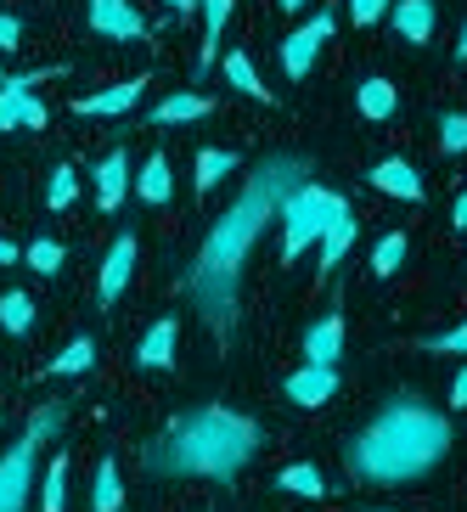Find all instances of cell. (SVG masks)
Here are the masks:
<instances>
[{
    "instance_id": "38",
    "label": "cell",
    "mask_w": 467,
    "mask_h": 512,
    "mask_svg": "<svg viewBox=\"0 0 467 512\" xmlns=\"http://www.w3.org/2000/svg\"><path fill=\"white\" fill-rule=\"evenodd\" d=\"M0 265H17V248H12V242H0Z\"/></svg>"
},
{
    "instance_id": "40",
    "label": "cell",
    "mask_w": 467,
    "mask_h": 512,
    "mask_svg": "<svg viewBox=\"0 0 467 512\" xmlns=\"http://www.w3.org/2000/svg\"><path fill=\"white\" fill-rule=\"evenodd\" d=\"M169 6H175V12H197V0H169Z\"/></svg>"
},
{
    "instance_id": "2",
    "label": "cell",
    "mask_w": 467,
    "mask_h": 512,
    "mask_svg": "<svg viewBox=\"0 0 467 512\" xmlns=\"http://www.w3.org/2000/svg\"><path fill=\"white\" fill-rule=\"evenodd\" d=\"M445 451H451L445 417L428 411V406H411V400H394V406L349 445V473L366 479V484H406V479H417V473H428Z\"/></svg>"
},
{
    "instance_id": "14",
    "label": "cell",
    "mask_w": 467,
    "mask_h": 512,
    "mask_svg": "<svg viewBox=\"0 0 467 512\" xmlns=\"http://www.w3.org/2000/svg\"><path fill=\"white\" fill-rule=\"evenodd\" d=\"M338 349H344V321L327 316L310 327V338H304V355H310V366H332L338 361Z\"/></svg>"
},
{
    "instance_id": "35",
    "label": "cell",
    "mask_w": 467,
    "mask_h": 512,
    "mask_svg": "<svg viewBox=\"0 0 467 512\" xmlns=\"http://www.w3.org/2000/svg\"><path fill=\"white\" fill-rule=\"evenodd\" d=\"M17 40H23V23L0 12V51H17Z\"/></svg>"
},
{
    "instance_id": "26",
    "label": "cell",
    "mask_w": 467,
    "mask_h": 512,
    "mask_svg": "<svg viewBox=\"0 0 467 512\" xmlns=\"http://www.w3.org/2000/svg\"><path fill=\"white\" fill-rule=\"evenodd\" d=\"M400 259H406V237H400V231H389V237L372 248V271L377 276H394V271H400Z\"/></svg>"
},
{
    "instance_id": "13",
    "label": "cell",
    "mask_w": 467,
    "mask_h": 512,
    "mask_svg": "<svg viewBox=\"0 0 467 512\" xmlns=\"http://www.w3.org/2000/svg\"><path fill=\"white\" fill-rule=\"evenodd\" d=\"M394 29L406 34L411 46H428L434 40V6L428 0H400L394 6Z\"/></svg>"
},
{
    "instance_id": "36",
    "label": "cell",
    "mask_w": 467,
    "mask_h": 512,
    "mask_svg": "<svg viewBox=\"0 0 467 512\" xmlns=\"http://www.w3.org/2000/svg\"><path fill=\"white\" fill-rule=\"evenodd\" d=\"M451 406H467V366L456 372V383H451Z\"/></svg>"
},
{
    "instance_id": "9",
    "label": "cell",
    "mask_w": 467,
    "mask_h": 512,
    "mask_svg": "<svg viewBox=\"0 0 467 512\" xmlns=\"http://www.w3.org/2000/svg\"><path fill=\"white\" fill-rule=\"evenodd\" d=\"M130 271H136V237H119V242H113V254H107V265H102V282H96L102 304L119 299L124 282H130Z\"/></svg>"
},
{
    "instance_id": "21",
    "label": "cell",
    "mask_w": 467,
    "mask_h": 512,
    "mask_svg": "<svg viewBox=\"0 0 467 512\" xmlns=\"http://www.w3.org/2000/svg\"><path fill=\"white\" fill-rule=\"evenodd\" d=\"M237 169V158L231 152H220V147H203L197 152V169H192V181H197V192H209V186H220Z\"/></svg>"
},
{
    "instance_id": "4",
    "label": "cell",
    "mask_w": 467,
    "mask_h": 512,
    "mask_svg": "<svg viewBox=\"0 0 467 512\" xmlns=\"http://www.w3.org/2000/svg\"><path fill=\"white\" fill-rule=\"evenodd\" d=\"M338 209H349L338 192H327V186H299V192L282 203V220H287V231H282V259H299L310 242L321 237V231L332 226V214Z\"/></svg>"
},
{
    "instance_id": "41",
    "label": "cell",
    "mask_w": 467,
    "mask_h": 512,
    "mask_svg": "<svg viewBox=\"0 0 467 512\" xmlns=\"http://www.w3.org/2000/svg\"><path fill=\"white\" fill-rule=\"evenodd\" d=\"M299 6H304V0H282V12H299Z\"/></svg>"
},
{
    "instance_id": "6",
    "label": "cell",
    "mask_w": 467,
    "mask_h": 512,
    "mask_svg": "<svg viewBox=\"0 0 467 512\" xmlns=\"http://www.w3.org/2000/svg\"><path fill=\"white\" fill-rule=\"evenodd\" d=\"M332 34V12H321V17H310L299 34H287V46H282V74L287 79H304L310 74V62H316V51H321V40Z\"/></svg>"
},
{
    "instance_id": "23",
    "label": "cell",
    "mask_w": 467,
    "mask_h": 512,
    "mask_svg": "<svg viewBox=\"0 0 467 512\" xmlns=\"http://www.w3.org/2000/svg\"><path fill=\"white\" fill-rule=\"evenodd\" d=\"M124 501V484H119V467L102 462L96 467V496H91V512H119Z\"/></svg>"
},
{
    "instance_id": "11",
    "label": "cell",
    "mask_w": 467,
    "mask_h": 512,
    "mask_svg": "<svg viewBox=\"0 0 467 512\" xmlns=\"http://www.w3.org/2000/svg\"><path fill=\"white\" fill-rule=\"evenodd\" d=\"M46 107L34 102V91H0V130H40Z\"/></svg>"
},
{
    "instance_id": "27",
    "label": "cell",
    "mask_w": 467,
    "mask_h": 512,
    "mask_svg": "<svg viewBox=\"0 0 467 512\" xmlns=\"http://www.w3.org/2000/svg\"><path fill=\"white\" fill-rule=\"evenodd\" d=\"M0 321L12 332H29V321H34V299L29 293H0Z\"/></svg>"
},
{
    "instance_id": "32",
    "label": "cell",
    "mask_w": 467,
    "mask_h": 512,
    "mask_svg": "<svg viewBox=\"0 0 467 512\" xmlns=\"http://www.w3.org/2000/svg\"><path fill=\"white\" fill-rule=\"evenodd\" d=\"M62 259H68V254H62V248H57V242H51V237H40V242H34V248H29V265H34V271H40V276L62 271Z\"/></svg>"
},
{
    "instance_id": "25",
    "label": "cell",
    "mask_w": 467,
    "mask_h": 512,
    "mask_svg": "<svg viewBox=\"0 0 467 512\" xmlns=\"http://www.w3.org/2000/svg\"><path fill=\"white\" fill-rule=\"evenodd\" d=\"M231 17V0H203V23H209V34H203V51H197V62H209L214 46H220V29H226Z\"/></svg>"
},
{
    "instance_id": "19",
    "label": "cell",
    "mask_w": 467,
    "mask_h": 512,
    "mask_svg": "<svg viewBox=\"0 0 467 512\" xmlns=\"http://www.w3.org/2000/svg\"><path fill=\"white\" fill-rule=\"evenodd\" d=\"M214 102L209 96H169V102L152 107V124H186V119H209Z\"/></svg>"
},
{
    "instance_id": "20",
    "label": "cell",
    "mask_w": 467,
    "mask_h": 512,
    "mask_svg": "<svg viewBox=\"0 0 467 512\" xmlns=\"http://www.w3.org/2000/svg\"><path fill=\"white\" fill-rule=\"evenodd\" d=\"M136 186H141V197H147V203H169V192H175V181H169V158H164V152H152L147 164H141Z\"/></svg>"
},
{
    "instance_id": "37",
    "label": "cell",
    "mask_w": 467,
    "mask_h": 512,
    "mask_svg": "<svg viewBox=\"0 0 467 512\" xmlns=\"http://www.w3.org/2000/svg\"><path fill=\"white\" fill-rule=\"evenodd\" d=\"M451 220H456V226H462V231H467V192H462V197H456V209H451Z\"/></svg>"
},
{
    "instance_id": "10",
    "label": "cell",
    "mask_w": 467,
    "mask_h": 512,
    "mask_svg": "<svg viewBox=\"0 0 467 512\" xmlns=\"http://www.w3.org/2000/svg\"><path fill=\"white\" fill-rule=\"evenodd\" d=\"M124 186H130V158H124V152L113 147V152L102 158V164H96V203H102V209L113 214V209L124 203Z\"/></svg>"
},
{
    "instance_id": "28",
    "label": "cell",
    "mask_w": 467,
    "mask_h": 512,
    "mask_svg": "<svg viewBox=\"0 0 467 512\" xmlns=\"http://www.w3.org/2000/svg\"><path fill=\"white\" fill-rule=\"evenodd\" d=\"M91 361H96V344H91V338H74V344H68L57 361H51V372H57V377H62V372H85Z\"/></svg>"
},
{
    "instance_id": "8",
    "label": "cell",
    "mask_w": 467,
    "mask_h": 512,
    "mask_svg": "<svg viewBox=\"0 0 467 512\" xmlns=\"http://www.w3.org/2000/svg\"><path fill=\"white\" fill-rule=\"evenodd\" d=\"M338 394V372L332 366H304V372L287 377V400H299V406H321Z\"/></svg>"
},
{
    "instance_id": "22",
    "label": "cell",
    "mask_w": 467,
    "mask_h": 512,
    "mask_svg": "<svg viewBox=\"0 0 467 512\" xmlns=\"http://www.w3.org/2000/svg\"><path fill=\"white\" fill-rule=\"evenodd\" d=\"M169 361H175V321H158L141 338V366H169Z\"/></svg>"
},
{
    "instance_id": "7",
    "label": "cell",
    "mask_w": 467,
    "mask_h": 512,
    "mask_svg": "<svg viewBox=\"0 0 467 512\" xmlns=\"http://www.w3.org/2000/svg\"><path fill=\"white\" fill-rule=\"evenodd\" d=\"M91 29L96 34H113V40H141V12L130 0H91Z\"/></svg>"
},
{
    "instance_id": "1",
    "label": "cell",
    "mask_w": 467,
    "mask_h": 512,
    "mask_svg": "<svg viewBox=\"0 0 467 512\" xmlns=\"http://www.w3.org/2000/svg\"><path fill=\"white\" fill-rule=\"evenodd\" d=\"M299 186H304V164L299 158H282V152L265 158V164L248 175L242 197L226 209V220L209 231V242H203V254H197V265H192V299H197V316L203 321H214V327L231 321V310H237L242 254L254 248L259 231H265V220H271Z\"/></svg>"
},
{
    "instance_id": "16",
    "label": "cell",
    "mask_w": 467,
    "mask_h": 512,
    "mask_svg": "<svg viewBox=\"0 0 467 512\" xmlns=\"http://www.w3.org/2000/svg\"><path fill=\"white\" fill-rule=\"evenodd\" d=\"M220 74H226V85L231 91H242V96H254V102H271V85L254 74V62L242 57V51H231L226 62H220Z\"/></svg>"
},
{
    "instance_id": "12",
    "label": "cell",
    "mask_w": 467,
    "mask_h": 512,
    "mask_svg": "<svg viewBox=\"0 0 467 512\" xmlns=\"http://www.w3.org/2000/svg\"><path fill=\"white\" fill-rule=\"evenodd\" d=\"M372 186L389 197H406V203H422V175L411 164H400V158H389V164L372 169Z\"/></svg>"
},
{
    "instance_id": "15",
    "label": "cell",
    "mask_w": 467,
    "mask_h": 512,
    "mask_svg": "<svg viewBox=\"0 0 467 512\" xmlns=\"http://www.w3.org/2000/svg\"><path fill=\"white\" fill-rule=\"evenodd\" d=\"M141 96V79H124V85H113V91H96L79 102V113H91V119H107V113H130Z\"/></svg>"
},
{
    "instance_id": "33",
    "label": "cell",
    "mask_w": 467,
    "mask_h": 512,
    "mask_svg": "<svg viewBox=\"0 0 467 512\" xmlns=\"http://www.w3.org/2000/svg\"><path fill=\"white\" fill-rule=\"evenodd\" d=\"M428 349H434V355H467V321L451 332H439V338H428Z\"/></svg>"
},
{
    "instance_id": "5",
    "label": "cell",
    "mask_w": 467,
    "mask_h": 512,
    "mask_svg": "<svg viewBox=\"0 0 467 512\" xmlns=\"http://www.w3.org/2000/svg\"><path fill=\"white\" fill-rule=\"evenodd\" d=\"M62 422V411H40L29 422V434L17 439L12 451L0 456V512H23L29 501V484H34V456H40V439Z\"/></svg>"
},
{
    "instance_id": "17",
    "label": "cell",
    "mask_w": 467,
    "mask_h": 512,
    "mask_svg": "<svg viewBox=\"0 0 467 512\" xmlns=\"http://www.w3.org/2000/svg\"><path fill=\"white\" fill-rule=\"evenodd\" d=\"M349 242H355V214L338 209V214H332V226L321 231V271H332V265L349 254Z\"/></svg>"
},
{
    "instance_id": "30",
    "label": "cell",
    "mask_w": 467,
    "mask_h": 512,
    "mask_svg": "<svg viewBox=\"0 0 467 512\" xmlns=\"http://www.w3.org/2000/svg\"><path fill=\"white\" fill-rule=\"evenodd\" d=\"M439 147L467 152V113H445V119H439Z\"/></svg>"
},
{
    "instance_id": "39",
    "label": "cell",
    "mask_w": 467,
    "mask_h": 512,
    "mask_svg": "<svg viewBox=\"0 0 467 512\" xmlns=\"http://www.w3.org/2000/svg\"><path fill=\"white\" fill-rule=\"evenodd\" d=\"M456 57L467 62V17H462V40H456Z\"/></svg>"
},
{
    "instance_id": "31",
    "label": "cell",
    "mask_w": 467,
    "mask_h": 512,
    "mask_svg": "<svg viewBox=\"0 0 467 512\" xmlns=\"http://www.w3.org/2000/svg\"><path fill=\"white\" fill-rule=\"evenodd\" d=\"M51 209H68V203H74V197H79V181H74V169H68V164H57V175H51Z\"/></svg>"
},
{
    "instance_id": "3",
    "label": "cell",
    "mask_w": 467,
    "mask_h": 512,
    "mask_svg": "<svg viewBox=\"0 0 467 512\" xmlns=\"http://www.w3.org/2000/svg\"><path fill=\"white\" fill-rule=\"evenodd\" d=\"M259 451V422L237 411L203 406L169 428L158 451H147V467L158 473H197V479H237V467Z\"/></svg>"
},
{
    "instance_id": "34",
    "label": "cell",
    "mask_w": 467,
    "mask_h": 512,
    "mask_svg": "<svg viewBox=\"0 0 467 512\" xmlns=\"http://www.w3.org/2000/svg\"><path fill=\"white\" fill-rule=\"evenodd\" d=\"M383 6H389V0H349L355 23H377V17H383Z\"/></svg>"
},
{
    "instance_id": "18",
    "label": "cell",
    "mask_w": 467,
    "mask_h": 512,
    "mask_svg": "<svg viewBox=\"0 0 467 512\" xmlns=\"http://www.w3.org/2000/svg\"><path fill=\"white\" fill-rule=\"evenodd\" d=\"M276 484H282L287 496H310V501H316V496H327V490H332V484L321 479V467H310V462L282 467V473H276Z\"/></svg>"
},
{
    "instance_id": "29",
    "label": "cell",
    "mask_w": 467,
    "mask_h": 512,
    "mask_svg": "<svg viewBox=\"0 0 467 512\" xmlns=\"http://www.w3.org/2000/svg\"><path fill=\"white\" fill-rule=\"evenodd\" d=\"M68 507V456H57L46 473V512H62Z\"/></svg>"
},
{
    "instance_id": "24",
    "label": "cell",
    "mask_w": 467,
    "mask_h": 512,
    "mask_svg": "<svg viewBox=\"0 0 467 512\" xmlns=\"http://www.w3.org/2000/svg\"><path fill=\"white\" fill-rule=\"evenodd\" d=\"M361 113L366 119H389L394 113V85L389 79H366L361 85Z\"/></svg>"
}]
</instances>
